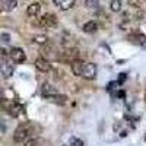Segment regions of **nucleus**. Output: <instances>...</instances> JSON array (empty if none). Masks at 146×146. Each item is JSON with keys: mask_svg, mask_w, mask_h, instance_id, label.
Segmentation results:
<instances>
[{"mask_svg": "<svg viewBox=\"0 0 146 146\" xmlns=\"http://www.w3.org/2000/svg\"><path fill=\"white\" fill-rule=\"evenodd\" d=\"M79 56H80V53H79L78 48H64V50L58 51L57 60H58L60 63H64V64L70 63V64H72L75 60L79 58Z\"/></svg>", "mask_w": 146, "mask_h": 146, "instance_id": "obj_1", "label": "nucleus"}, {"mask_svg": "<svg viewBox=\"0 0 146 146\" xmlns=\"http://www.w3.org/2000/svg\"><path fill=\"white\" fill-rule=\"evenodd\" d=\"M31 135V130H29V126L28 124H21L18 126V129L15 130L13 133V140L16 143H23Z\"/></svg>", "mask_w": 146, "mask_h": 146, "instance_id": "obj_2", "label": "nucleus"}, {"mask_svg": "<svg viewBox=\"0 0 146 146\" xmlns=\"http://www.w3.org/2000/svg\"><path fill=\"white\" fill-rule=\"evenodd\" d=\"M38 25L44 27V28H53V27L57 25V16L54 13H45L40 18Z\"/></svg>", "mask_w": 146, "mask_h": 146, "instance_id": "obj_3", "label": "nucleus"}, {"mask_svg": "<svg viewBox=\"0 0 146 146\" xmlns=\"http://www.w3.org/2000/svg\"><path fill=\"white\" fill-rule=\"evenodd\" d=\"M9 56H10V58L13 60L15 63H23L27 60L25 51H23L22 48H19V47H13V48H12V50L9 51Z\"/></svg>", "mask_w": 146, "mask_h": 146, "instance_id": "obj_4", "label": "nucleus"}, {"mask_svg": "<svg viewBox=\"0 0 146 146\" xmlns=\"http://www.w3.org/2000/svg\"><path fill=\"white\" fill-rule=\"evenodd\" d=\"M96 73H98V67H96L95 63H86L85 64V69H83V73H82V76L85 79H95L96 78Z\"/></svg>", "mask_w": 146, "mask_h": 146, "instance_id": "obj_5", "label": "nucleus"}, {"mask_svg": "<svg viewBox=\"0 0 146 146\" xmlns=\"http://www.w3.org/2000/svg\"><path fill=\"white\" fill-rule=\"evenodd\" d=\"M41 94H42V96H44V98H47V100H53L56 95H58L57 89L53 86V85L47 83V82L42 85V88H41Z\"/></svg>", "mask_w": 146, "mask_h": 146, "instance_id": "obj_6", "label": "nucleus"}, {"mask_svg": "<svg viewBox=\"0 0 146 146\" xmlns=\"http://www.w3.org/2000/svg\"><path fill=\"white\" fill-rule=\"evenodd\" d=\"M35 67L42 73H47V72L51 70V64L47 58H36L35 60Z\"/></svg>", "mask_w": 146, "mask_h": 146, "instance_id": "obj_7", "label": "nucleus"}, {"mask_svg": "<svg viewBox=\"0 0 146 146\" xmlns=\"http://www.w3.org/2000/svg\"><path fill=\"white\" fill-rule=\"evenodd\" d=\"M85 64L86 63H83L80 58H78V60H75L70 66H72V73L75 76H82V73H83V69H85Z\"/></svg>", "mask_w": 146, "mask_h": 146, "instance_id": "obj_8", "label": "nucleus"}, {"mask_svg": "<svg viewBox=\"0 0 146 146\" xmlns=\"http://www.w3.org/2000/svg\"><path fill=\"white\" fill-rule=\"evenodd\" d=\"M127 38H129L130 42L136 44V45H143L146 42V36L143 34H140V32H133V34H130L127 36Z\"/></svg>", "mask_w": 146, "mask_h": 146, "instance_id": "obj_9", "label": "nucleus"}, {"mask_svg": "<svg viewBox=\"0 0 146 146\" xmlns=\"http://www.w3.org/2000/svg\"><path fill=\"white\" fill-rule=\"evenodd\" d=\"M54 5L62 10H70L75 6V0H53Z\"/></svg>", "mask_w": 146, "mask_h": 146, "instance_id": "obj_10", "label": "nucleus"}, {"mask_svg": "<svg viewBox=\"0 0 146 146\" xmlns=\"http://www.w3.org/2000/svg\"><path fill=\"white\" fill-rule=\"evenodd\" d=\"M40 10H41V3L35 2V3H32V5L28 6V9H27V15L31 16V18H35V16H38Z\"/></svg>", "mask_w": 146, "mask_h": 146, "instance_id": "obj_11", "label": "nucleus"}, {"mask_svg": "<svg viewBox=\"0 0 146 146\" xmlns=\"http://www.w3.org/2000/svg\"><path fill=\"white\" fill-rule=\"evenodd\" d=\"M13 64L12 63H5L3 66H2V76L5 78V79H9L12 75H13Z\"/></svg>", "mask_w": 146, "mask_h": 146, "instance_id": "obj_12", "label": "nucleus"}, {"mask_svg": "<svg viewBox=\"0 0 146 146\" xmlns=\"http://www.w3.org/2000/svg\"><path fill=\"white\" fill-rule=\"evenodd\" d=\"M96 31H98V23L94 21H89L83 25V32H86V34H94Z\"/></svg>", "mask_w": 146, "mask_h": 146, "instance_id": "obj_13", "label": "nucleus"}, {"mask_svg": "<svg viewBox=\"0 0 146 146\" xmlns=\"http://www.w3.org/2000/svg\"><path fill=\"white\" fill-rule=\"evenodd\" d=\"M16 6H18L16 0H3V2H2V9L5 12H12Z\"/></svg>", "mask_w": 146, "mask_h": 146, "instance_id": "obj_14", "label": "nucleus"}, {"mask_svg": "<svg viewBox=\"0 0 146 146\" xmlns=\"http://www.w3.org/2000/svg\"><path fill=\"white\" fill-rule=\"evenodd\" d=\"M21 111H22V105H19V104H13L10 108H9V111H7V114L9 115H12V117H18L19 114H21Z\"/></svg>", "mask_w": 146, "mask_h": 146, "instance_id": "obj_15", "label": "nucleus"}, {"mask_svg": "<svg viewBox=\"0 0 146 146\" xmlns=\"http://www.w3.org/2000/svg\"><path fill=\"white\" fill-rule=\"evenodd\" d=\"M34 42L40 44V45H44V44L48 42V38H47V35H35L34 36Z\"/></svg>", "mask_w": 146, "mask_h": 146, "instance_id": "obj_16", "label": "nucleus"}, {"mask_svg": "<svg viewBox=\"0 0 146 146\" xmlns=\"http://www.w3.org/2000/svg\"><path fill=\"white\" fill-rule=\"evenodd\" d=\"M53 101L56 102V104H60V105H64L66 102H67V96L66 95H56L54 98H53Z\"/></svg>", "mask_w": 146, "mask_h": 146, "instance_id": "obj_17", "label": "nucleus"}, {"mask_svg": "<svg viewBox=\"0 0 146 146\" xmlns=\"http://www.w3.org/2000/svg\"><path fill=\"white\" fill-rule=\"evenodd\" d=\"M110 7H111L113 12H120L121 10V0H111Z\"/></svg>", "mask_w": 146, "mask_h": 146, "instance_id": "obj_18", "label": "nucleus"}, {"mask_svg": "<svg viewBox=\"0 0 146 146\" xmlns=\"http://www.w3.org/2000/svg\"><path fill=\"white\" fill-rule=\"evenodd\" d=\"M85 5H86V7H89V9H98L100 7V0H86Z\"/></svg>", "mask_w": 146, "mask_h": 146, "instance_id": "obj_19", "label": "nucleus"}, {"mask_svg": "<svg viewBox=\"0 0 146 146\" xmlns=\"http://www.w3.org/2000/svg\"><path fill=\"white\" fill-rule=\"evenodd\" d=\"M69 142H70L72 146H83V142L80 139H78V137H70Z\"/></svg>", "mask_w": 146, "mask_h": 146, "instance_id": "obj_20", "label": "nucleus"}, {"mask_svg": "<svg viewBox=\"0 0 146 146\" xmlns=\"http://www.w3.org/2000/svg\"><path fill=\"white\" fill-rule=\"evenodd\" d=\"M0 40H2V42H3V44H7V42L10 41V35H9V34H6V32H3L2 35H0Z\"/></svg>", "mask_w": 146, "mask_h": 146, "instance_id": "obj_21", "label": "nucleus"}, {"mask_svg": "<svg viewBox=\"0 0 146 146\" xmlns=\"http://www.w3.org/2000/svg\"><path fill=\"white\" fill-rule=\"evenodd\" d=\"M127 3H129V6H131V7H140V0H127Z\"/></svg>", "mask_w": 146, "mask_h": 146, "instance_id": "obj_22", "label": "nucleus"}, {"mask_svg": "<svg viewBox=\"0 0 146 146\" xmlns=\"http://www.w3.org/2000/svg\"><path fill=\"white\" fill-rule=\"evenodd\" d=\"M126 80V73H121L120 75V79H118V83H123Z\"/></svg>", "mask_w": 146, "mask_h": 146, "instance_id": "obj_23", "label": "nucleus"}, {"mask_svg": "<svg viewBox=\"0 0 146 146\" xmlns=\"http://www.w3.org/2000/svg\"><path fill=\"white\" fill-rule=\"evenodd\" d=\"M23 146H35V140H28L23 143Z\"/></svg>", "mask_w": 146, "mask_h": 146, "instance_id": "obj_24", "label": "nucleus"}, {"mask_svg": "<svg viewBox=\"0 0 146 146\" xmlns=\"http://www.w3.org/2000/svg\"><path fill=\"white\" fill-rule=\"evenodd\" d=\"M0 53H2V57H3V58H6V57H7V51L5 50V48H2V50H0Z\"/></svg>", "mask_w": 146, "mask_h": 146, "instance_id": "obj_25", "label": "nucleus"}, {"mask_svg": "<svg viewBox=\"0 0 146 146\" xmlns=\"http://www.w3.org/2000/svg\"><path fill=\"white\" fill-rule=\"evenodd\" d=\"M118 96H120V98H124V92L120 91V92H118Z\"/></svg>", "mask_w": 146, "mask_h": 146, "instance_id": "obj_26", "label": "nucleus"}, {"mask_svg": "<svg viewBox=\"0 0 146 146\" xmlns=\"http://www.w3.org/2000/svg\"><path fill=\"white\" fill-rule=\"evenodd\" d=\"M145 102H146V86H145Z\"/></svg>", "mask_w": 146, "mask_h": 146, "instance_id": "obj_27", "label": "nucleus"}, {"mask_svg": "<svg viewBox=\"0 0 146 146\" xmlns=\"http://www.w3.org/2000/svg\"><path fill=\"white\" fill-rule=\"evenodd\" d=\"M145 140H146V137H145Z\"/></svg>", "mask_w": 146, "mask_h": 146, "instance_id": "obj_28", "label": "nucleus"}]
</instances>
